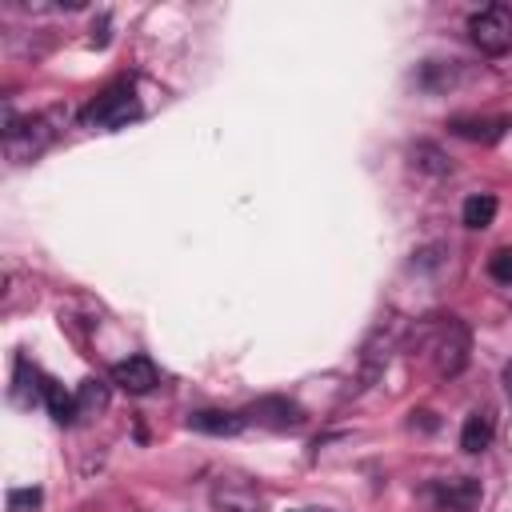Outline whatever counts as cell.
I'll return each mask as SVG.
<instances>
[{
    "label": "cell",
    "instance_id": "1",
    "mask_svg": "<svg viewBox=\"0 0 512 512\" xmlns=\"http://www.w3.org/2000/svg\"><path fill=\"white\" fill-rule=\"evenodd\" d=\"M468 36L480 52L488 56H504L512 48V8L508 4H488L480 12H472L468 20Z\"/></svg>",
    "mask_w": 512,
    "mask_h": 512
},
{
    "label": "cell",
    "instance_id": "2",
    "mask_svg": "<svg viewBox=\"0 0 512 512\" xmlns=\"http://www.w3.org/2000/svg\"><path fill=\"white\" fill-rule=\"evenodd\" d=\"M136 112H140L136 92H132L128 80H120V84L104 88V92L84 108V124H88V128H120V124H128Z\"/></svg>",
    "mask_w": 512,
    "mask_h": 512
},
{
    "label": "cell",
    "instance_id": "3",
    "mask_svg": "<svg viewBox=\"0 0 512 512\" xmlns=\"http://www.w3.org/2000/svg\"><path fill=\"white\" fill-rule=\"evenodd\" d=\"M468 348H472L468 324L456 320V316H448V320L440 324L436 344H432V352H436V372H440V376H460L464 364H468Z\"/></svg>",
    "mask_w": 512,
    "mask_h": 512
},
{
    "label": "cell",
    "instance_id": "4",
    "mask_svg": "<svg viewBox=\"0 0 512 512\" xmlns=\"http://www.w3.org/2000/svg\"><path fill=\"white\" fill-rule=\"evenodd\" d=\"M484 500V488L476 476H448L432 484V504L440 512H476Z\"/></svg>",
    "mask_w": 512,
    "mask_h": 512
},
{
    "label": "cell",
    "instance_id": "5",
    "mask_svg": "<svg viewBox=\"0 0 512 512\" xmlns=\"http://www.w3.org/2000/svg\"><path fill=\"white\" fill-rule=\"evenodd\" d=\"M112 384H120L124 392L140 396V392H152L160 384V372H156V364L148 356H128V360H120L112 368Z\"/></svg>",
    "mask_w": 512,
    "mask_h": 512
},
{
    "label": "cell",
    "instance_id": "6",
    "mask_svg": "<svg viewBox=\"0 0 512 512\" xmlns=\"http://www.w3.org/2000/svg\"><path fill=\"white\" fill-rule=\"evenodd\" d=\"M512 120L508 116H456L452 120V132L456 136H468V140H500L504 136V128H508Z\"/></svg>",
    "mask_w": 512,
    "mask_h": 512
},
{
    "label": "cell",
    "instance_id": "7",
    "mask_svg": "<svg viewBox=\"0 0 512 512\" xmlns=\"http://www.w3.org/2000/svg\"><path fill=\"white\" fill-rule=\"evenodd\" d=\"M492 444V416L488 412H472L468 420H464V428H460V448L464 452H484Z\"/></svg>",
    "mask_w": 512,
    "mask_h": 512
},
{
    "label": "cell",
    "instance_id": "8",
    "mask_svg": "<svg viewBox=\"0 0 512 512\" xmlns=\"http://www.w3.org/2000/svg\"><path fill=\"white\" fill-rule=\"evenodd\" d=\"M240 416H232V412H192L188 416V428H196V432H208V436H232V432H240Z\"/></svg>",
    "mask_w": 512,
    "mask_h": 512
},
{
    "label": "cell",
    "instance_id": "9",
    "mask_svg": "<svg viewBox=\"0 0 512 512\" xmlns=\"http://www.w3.org/2000/svg\"><path fill=\"white\" fill-rule=\"evenodd\" d=\"M44 404H48V412H52L56 424H72L76 420V392H64V384L48 380L44 384Z\"/></svg>",
    "mask_w": 512,
    "mask_h": 512
},
{
    "label": "cell",
    "instance_id": "10",
    "mask_svg": "<svg viewBox=\"0 0 512 512\" xmlns=\"http://www.w3.org/2000/svg\"><path fill=\"white\" fill-rule=\"evenodd\" d=\"M104 404H108V388L100 380H84L76 388V420H88V416L104 412Z\"/></svg>",
    "mask_w": 512,
    "mask_h": 512
},
{
    "label": "cell",
    "instance_id": "11",
    "mask_svg": "<svg viewBox=\"0 0 512 512\" xmlns=\"http://www.w3.org/2000/svg\"><path fill=\"white\" fill-rule=\"evenodd\" d=\"M492 220H496V196L476 192V196L464 200V224L468 228H488Z\"/></svg>",
    "mask_w": 512,
    "mask_h": 512
},
{
    "label": "cell",
    "instance_id": "12",
    "mask_svg": "<svg viewBox=\"0 0 512 512\" xmlns=\"http://www.w3.org/2000/svg\"><path fill=\"white\" fill-rule=\"evenodd\" d=\"M488 276L496 284H512V248H496L488 256Z\"/></svg>",
    "mask_w": 512,
    "mask_h": 512
},
{
    "label": "cell",
    "instance_id": "13",
    "mask_svg": "<svg viewBox=\"0 0 512 512\" xmlns=\"http://www.w3.org/2000/svg\"><path fill=\"white\" fill-rule=\"evenodd\" d=\"M40 508V488H12L8 492V512H36Z\"/></svg>",
    "mask_w": 512,
    "mask_h": 512
},
{
    "label": "cell",
    "instance_id": "14",
    "mask_svg": "<svg viewBox=\"0 0 512 512\" xmlns=\"http://www.w3.org/2000/svg\"><path fill=\"white\" fill-rule=\"evenodd\" d=\"M216 508L220 512H256V496L248 492V496H232L228 488H220L216 492Z\"/></svg>",
    "mask_w": 512,
    "mask_h": 512
},
{
    "label": "cell",
    "instance_id": "15",
    "mask_svg": "<svg viewBox=\"0 0 512 512\" xmlns=\"http://www.w3.org/2000/svg\"><path fill=\"white\" fill-rule=\"evenodd\" d=\"M412 156H424V160H416V164H420V168H428V172H436V176H440V172H448V160H444L436 148H428V144H416V148H412Z\"/></svg>",
    "mask_w": 512,
    "mask_h": 512
},
{
    "label": "cell",
    "instance_id": "16",
    "mask_svg": "<svg viewBox=\"0 0 512 512\" xmlns=\"http://www.w3.org/2000/svg\"><path fill=\"white\" fill-rule=\"evenodd\" d=\"M504 388H508V396H512V364L504 368Z\"/></svg>",
    "mask_w": 512,
    "mask_h": 512
}]
</instances>
